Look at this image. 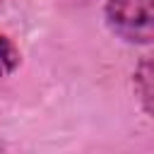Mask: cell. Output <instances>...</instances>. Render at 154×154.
Masks as SVG:
<instances>
[{
  "label": "cell",
  "mask_w": 154,
  "mask_h": 154,
  "mask_svg": "<svg viewBox=\"0 0 154 154\" xmlns=\"http://www.w3.org/2000/svg\"><path fill=\"white\" fill-rule=\"evenodd\" d=\"M103 19L111 34L125 43L149 46L154 38L152 0H106Z\"/></svg>",
  "instance_id": "1"
},
{
  "label": "cell",
  "mask_w": 154,
  "mask_h": 154,
  "mask_svg": "<svg viewBox=\"0 0 154 154\" xmlns=\"http://www.w3.org/2000/svg\"><path fill=\"white\" fill-rule=\"evenodd\" d=\"M135 94L142 103V111L149 116L152 113V101H154V77H152V63L147 58L135 70Z\"/></svg>",
  "instance_id": "2"
},
{
  "label": "cell",
  "mask_w": 154,
  "mask_h": 154,
  "mask_svg": "<svg viewBox=\"0 0 154 154\" xmlns=\"http://www.w3.org/2000/svg\"><path fill=\"white\" fill-rule=\"evenodd\" d=\"M22 63V53L14 46L12 38H7L5 34H0V79L10 77Z\"/></svg>",
  "instance_id": "3"
}]
</instances>
